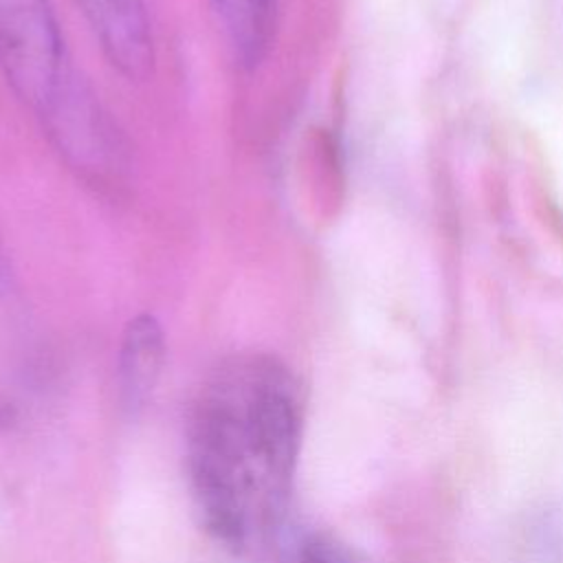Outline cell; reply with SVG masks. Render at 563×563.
Wrapping results in <instances>:
<instances>
[{
    "mask_svg": "<svg viewBox=\"0 0 563 563\" xmlns=\"http://www.w3.org/2000/svg\"><path fill=\"white\" fill-rule=\"evenodd\" d=\"M301 391L271 354L224 361L187 424V471L207 530L249 550L277 526L301 444Z\"/></svg>",
    "mask_w": 563,
    "mask_h": 563,
    "instance_id": "cell-1",
    "label": "cell"
},
{
    "mask_svg": "<svg viewBox=\"0 0 563 563\" xmlns=\"http://www.w3.org/2000/svg\"><path fill=\"white\" fill-rule=\"evenodd\" d=\"M0 70L35 114L75 70L51 0H0Z\"/></svg>",
    "mask_w": 563,
    "mask_h": 563,
    "instance_id": "cell-2",
    "label": "cell"
},
{
    "mask_svg": "<svg viewBox=\"0 0 563 563\" xmlns=\"http://www.w3.org/2000/svg\"><path fill=\"white\" fill-rule=\"evenodd\" d=\"M37 117L53 147L84 180L112 187L123 178L128 167L123 139L77 70L68 75Z\"/></svg>",
    "mask_w": 563,
    "mask_h": 563,
    "instance_id": "cell-3",
    "label": "cell"
},
{
    "mask_svg": "<svg viewBox=\"0 0 563 563\" xmlns=\"http://www.w3.org/2000/svg\"><path fill=\"white\" fill-rule=\"evenodd\" d=\"M106 62L128 81L154 75L156 53L143 0H77Z\"/></svg>",
    "mask_w": 563,
    "mask_h": 563,
    "instance_id": "cell-4",
    "label": "cell"
},
{
    "mask_svg": "<svg viewBox=\"0 0 563 563\" xmlns=\"http://www.w3.org/2000/svg\"><path fill=\"white\" fill-rule=\"evenodd\" d=\"M165 363V332L152 312L134 314L121 334L117 385L128 413H139L152 398Z\"/></svg>",
    "mask_w": 563,
    "mask_h": 563,
    "instance_id": "cell-5",
    "label": "cell"
},
{
    "mask_svg": "<svg viewBox=\"0 0 563 563\" xmlns=\"http://www.w3.org/2000/svg\"><path fill=\"white\" fill-rule=\"evenodd\" d=\"M235 62L255 68L268 53L277 26V0H209Z\"/></svg>",
    "mask_w": 563,
    "mask_h": 563,
    "instance_id": "cell-6",
    "label": "cell"
},
{
    "mask_svg": "<svg viewBox=\"0 0 563 563\" xmlns=\"http://www.w3.org/2000/svg\"><path fill=\"white\" fill-rule=\"evenodd\" d=\"M299 563H358L343 545L330 539L306 541L299 554Z\"/></svg>",
    "mask_w": 563,
    "mask_h": 563,
    "instance_id": "cell-7",
    "label": "cell"
},
{
    "mask_svg": "<svg viewBox=\"0 0 563 563\" xmlns=\"http://www.w3.org/2000/svg\"><path fill=\"white\" fill-rule=\"evenodd\" d=\"M7 279V260H4V251H2V242H0V284Z\"/></svg>",
    "mask_w": 563,
    "mask_h": 563,
    "instance_id": "cell-8",
    "label": "cell"
}]
</instances>
